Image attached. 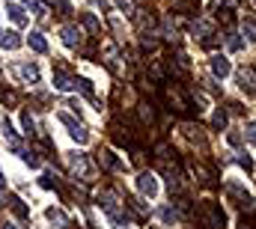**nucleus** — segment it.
<instances>
[{
    "label": "nucleus",
    "instance_id": "1",
    "mask_svg": "<svg viewBox=\"0 0 256 229\" xmlns=\"http://www.w3.org/2000/svg\"><path fill=\"white\" fill-rule=\"evenodd\" d=\"M197 220H200L206 229H224V223H227L224 208L217 206V203H211V200H203V203L197 206Z\"/></svg>",
    "mask_w": 256,
    "mask_h": 229
},
{
    "label": "nucleus",
    "instance_id": "2",
    "mask_svg": "<svg viewBox=\"0 0 256 229\" xmlns=\"http://www.w3.org/2000/svg\"><path fill=\"white\" fill-rule=\"evenodd\" d=\"M60 122L69 128V137L75 140V143H87V140H90V131H87L81 122H75V119H71L69 113H60Z\"/></svg>",
    "mask_w": 256,
    "mask_h": 229
},
{
    "label": "nucleus",
    "instance_id": "3",
    "mask_svg": "<svg viewBox=\"0 0 256 229\" xmlns=\"http://www.w3.org/2000/svg\"><path fill=\"white\" fill-rule=\"evenodd\" d=\"M71 87H75V78L69 74V66H66V63H57V66H54V90L69 92Z\"/></svg>",
    "mask_w": 256,
    "mask_h": 229
},
{
    "label": "nucleus",
    "instance_id": "4",
    "mask_svg": "<svg viewBox=\"0 0 256 229\" xmlns=\"http://www.w3.org/2000/svg\"><path fill=\"white\" fill-rule=\"evenodd\" d=\"M69 164H71V173L75 176H81V179H93V164L87 161V155H78V152H71L69 155Z\"/></svg>",
    "mask_w": 256,
    "mask_h": 229
},
{
    "label": "nucleus",
    "instance_id": "5",
    "mask_svg": "<svg viewBox=\"0 0 256 229\" xmlns=\"http://www.w3.org/2000/svg\"><path fill=\"white\" fill-rule=\"evenodd\" d=\"M137 190H140V194L143 197H158V179L152 176V173H140L137 176Z\"/></svg>",
    "mask_w": 256,
    "mask_h": 229
},
{
    "label": "nucleus",
    "instance_id": "6",
    "mask_svg": "<svg viewBox=\"0 0 256 229\" xmlns=\"http://www.w3.org/2000/svg\"><path fill=\"white\" fill-rule=\"evenodd\" d=\"M227 194L235 200V206H241V208H253V197L247 194V190L241 187V184H235V182H230L227 184Z\"/></svg>",
    "mask_w": 256,
    "mask_h": 229
},
{
    "label": "nucleus",
    "instance_id": "7",
    "mask_svg": "<svg viewBox=\"0 0 256 229\" xmlns=\"http://www.w3.org/2000/svg\"><path fill=\"white\" fill-rule=\"evenodd\" d=\"M63 42H66L69 48H81V42H84V33H81L75 24H66V27H63Z\"/></svg>",
    "mask_w": 256,
    "mask_h": 229
},
{
    "label": "nucleus",
    "instance_id": "8",
    "mask_svg": "<svg viewBox=\"0 0 256 229\" xmlns=\"http://www.w3.org/2000/svg\"><path fill=\"white\" fill-rule=\"evenodd\" d=\"M209 66H211V71L217 74V78H227V74L233 71V66H230V60H227L224 54H214V57L209 60Z\"/></svg>",
    "mask_w": 256,
    "mask_h": 229
},
{
    "label": "nucleus",
    "instance_id": "9",
    "mask_svg": "<svg viewBox=\"0 0 256 229\" xmlns=\"http://www.w3.org/2000/svg\"><path fill=\"white\" fill-rule=\"evenodd\" d=\"M0 48H6V51L21 48V36L15 30H0Z\"/></svg>",
    "mask_w": 256,
    "mask_h": 229
},
{
    "label": "nucleus",
    "instance_id": "10",
    "mask_svg": "<svg viewBox=\"0 0 256 229\" xmlns=\"http://www.w3.org/2000/svg\"><path fill=\"white\" fill-rule=\"evenodd\" d=\"M238 87L244 95H256V78H253V71H238Z\"/></svg>",
    "mask_w": 256,
    "mask_h": 229
},
{
    "label": "nucleus",
    "instance_id": "11",
    "mask_svg": "<svg viewBox=\"0 0 256 229\" xmlns=\"http://www.w3.org/2000/svg\"><path fill=\"white\" fill-rule=\"evenodd\" d=\"M18 74L24 81H30V84H39V66L36 63H21L18 66Z\"/></svg>",
    "mask_w": 256,
    "mask_h": 229
},
{
    "label": "nucleus",
    "instance_id": "12",
    "mask_svg": "<svg viewBox=\"0 0 256 229\" xmlns=\"http://www.w3.org/2000/svg\"><path fill=\"white\" fill-rule=\"evenodd\" d=\"M6 15H9V18H12V21L18 24V27H24V24L30 21V18H27V12H24V9H21L18 3H6Z\"/></svg>",
    "mask_w": 256,
    "mask_h": 229
},
{
    "label": "nucleus",
    "instance_id": "13",
    "mask_svg": "<svg viewBox=\"0 0 256 229\" xmlns=\"http://www.w3.org/2000/svg\"><path fill=\"white\" fill-rule=\"evenodd\" d=\"M98 164H101L104 170H122V164L116 161L114 152H98Z\"/></svg>",
    "mask_w": 256,
    "mask_h": 229
},
{
    "label": "nucleus",
    "instance_id": "14",
    "mask_svg": "<svg viewBox=\"0 0 256 229\" xmlns=\"http://www.w3.org/2000/svg\"><path fill=\"white\" fill-rule=\"evenodd\" d=\"M30 48H33L36 54H45V51H48L45 36H42V33H30Z\"/></svg>",
    "mask_w": 256,
    "mask_h": 229
},
{
    "label": "nucleus",
    "instance_id": "15",
    "mask_svg": "<svg viewBox=\"0 0 256 229\" xmlns=\"http://www.w3.org/2000/svg\"><path fill=\"white\" fill-rule=\"evenodd\" d=\"M45 217H48L51 223H57V226H69V217H66V211H60V208H48V211H45Z\"/></svg>",
    "mask_w": 256,
    "mask_h": 229
},
{
    "label": "nucleus",
    "instance_id": "16",
    "mask_svg": "<svg viewBox=\"0 0 256 229\" xmlns=\"http://www.w3.org/2000/svg\"><path fill=\"white\" fill-rule=\"evenodd\" d=\"M24 6H27L33 15H39V18H45V15H48V6L42 3V0H24Z\"/></svg>",
    "mask_w": 256,
    "mask_h": 229
},
{
    "label": "nucleus",
    "instance_id": "17",
    "mask_svg": "<svg viewBox=\"0 0 256 229\" xmlns=\"http://www.w3.org/2000/svg\"><path fill=\"white\" fill-rule=\"evenodd\" d=\"M9 208H12L18 217H30V208H27V206H24L18 197H9Z\"/></svg>",
    "mask_w": 256,
    "mask_h": 229
},
{
    "label": "nucleus",
    "instance_id": "18",
    "mask_svg": "<svg viewBox=\"0 0 256 229\" xmlns=\"http://www.w3.org/2000/svg\"><path fill=\"white\" fill-rule=\"evenodd\" d=\"M227 122H230V119H227V110H214L211 125H214V128H227Z\"/></svg>",
    "mask_w": 256,
    "mask_h": 229
},
{
    "label": "nucleus",
    "instance_id": "19",
    "mask_svg": "<svg viewBox=\"0 0 256 229\" xmlns=\"http://www.w3.org/2000/svg\"><path fill=\"white\" fill-rule=\"evenodd\" d=\"M217 18H221L227 27H230V24H235V12H233V6H227V9H217Z\"/></svg>",
    "mask_w": 256,
    "mask_h": 229
},
{
    "label": "nucleus",
    "instance_id": "20",
    "mask_svg": "<svg viewBox=\"0 0 256 229\" xmlns=\"http://www.w3.org/2000/svg\"><path fill=\"white\" fill-rule=\"evenodd\" d=\"M224 42H227V48H230V51H238V48L244 45V42L238 39V36H235V33H227V36H224Z\"/></svg>",
    "mask_w": 256,
    "mask_h": 229
},
{
    "label": "nucleus",
    "instance_id": "21",
    "mask_svg": "<svg viewBox=\"0 0 256 229\" xmlns=\"http://www.w3.org/2000/svg\"><path fill=\"white\" fill-rule=\"evenodd\" d=\"M75 87H81V92H84L87 98H93V84H90L87 78H75Z\"/></svg>",
    "mask_w": 256,
    "mask_h": 229
},
{
    "label": "nucleus",
    "instance_id": "22",
    "mask_svg": "<svg viewBox=\"0 0 256 229\" xmlns=\"http://www.w3.org/2000/svg\"><path fill=\"white\" fill-rule=\"evenodd\" d=\"M161 220H164V223H176V220H179V211L167 206V208H161Z\"/></svg>",
    "mask_w": 256,
    "mask_h": 229
},
{
    "label": "nucleus",
    "instance_id": "23",
    "mask_svg": "<svg viewBox=\"0 0 256 229\" xmlns=\"http://www.w3.org/2000/svg\"><path fill=\"white\" fill-rule=\"evenodd\" d=\"M21 125H24V131H27V134H33V131H36V122H33V116H30L27 110L21 113Z\"/></svg>",
    "mask_w": 256,
    "mask_h": 229
},
{
    "label": "nucleus",
    "instance_id": "24",
    "mask_svg": "<svg viewBox=\"0 0 256 229\" xmlns=\"http://www.w3.org/2000/svg\"><path fill=\"white\" fill-rule=\"evenodd\" d=\"M140 116H143V122H155V110L149 104H140Z\"/></svg>",
    "mask_w": 256,
    "mask_h": 229
},
{
    "label": "nucleus",
    "instance_id": "25",
    "mask_svg": "<svg viewBox=\"0 0 256 229\" xmlns=\"http://www.w3.org/2000/svg\"><path fill=\"white\" fill-rule=\"evenodd\" d=\"M116 6H119L125 15H134V0H116Z\"/></svg>",
    "mask_w": 256,
    "mask_h": 229
},
{
    "label": "nucleus",
    "instance_id": "26",
    "mask_svg": "<svg viewBox=\"0 0 256 229\" xmlns=\"http://www.w3.org/2000/svg\"><path fill=\"white\" fill-rule=\"evenodd\" d=\"M244 33L250 36V39H256V21H250V18H247V21H244Z\"/></svg>",
    "mask_w": 256,
    "mask_h": 229
},
{
    "label": "nucleus",
    "instance_id": "27",
    "mask_svg": "<svg viewBox=\"0 0 256 229\" xmlns=\"http://www.w3.org/2000/svg\"><path fill=\"white\" fill-rule=\"evenodd\" d=\"M247 143H256V122H247Z\"/></svg>",
    "mask_w": 256,
    "mask_h": 229
},
{
    "label": "nucleus",
    "instance_id": "28",
    "mask_svg": "<svg viewBox=\"0 0 256 229\" xmlns=\"http://www.w3.org/2000/svg\"><path fill=\"white\" fill-rule=\"evenodd\" d=\"M84 24H87V27H90V30H93V33H95V30H98V21H95V18H93V15H90V12H87V15H84Z\"/></svg>",
    "mask_w": 256,
    "mask_h": 229
},
{
    "label": "nucleus",
    "instance_id": "29",
    "mask_svg": "<svg viewBox=\"0 0 256 229\" xmlns=\"http://www.w3.org/2000/svg\"><path fill=\"white\" fill-rule=\"evenodd\" d=\"M238 164H241V167H244L247 173H253V161H250L247 155H241V158H238Z\"/></svg>",
    "mask_w": 256,
    "mask_h": 229
},
{
    "label": "nucleus",
    "instance_id": "30",
    "mask_svg": "<svg viewBox=\"0 0 256 229\" xmlns=\"http://www.w3.org/2000/svg\"><path fill=\"white\" fill-rule=\"evenodd\" d=\"M230 6V0H211V9L217 12V9H227Z\"/></svg>",
    "mask_w": 256,
    "mask_h": 229
},
{
    "label": "nucleus",
    "instance_id": "31",
    "mask_svg": "<svg viewBox=\"0 0 256 229\" xmlns=\"http://www.w3.org/2000/svg\"><path fill=\"white\" fill-rule=\"evenodd\" d=\"M238 229H253V220H247V217H241V220H238Z\"/></svg>",
    "mask_w": 256,
    "mask_h": 229
},
{
    "label": "nucleus",
    "instance_id": "32",
    "mask_svg": "<svg viewBox=\"0 0 256 229\" xmlns=\"http://www.w3.org/2000/svg\"><path fill=\"white\" fill-rule=\"evenodd\" d=\"M0 229H15V226H12V223H3V226H0Z\"/></svg>",
    "mask_w": 256,
    "mask_h": 229
}]
</instances>
